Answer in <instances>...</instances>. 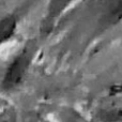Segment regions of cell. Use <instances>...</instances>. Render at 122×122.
I'll return each instance as SVG.
<instances>
[{"mask_svg":"<svg viewBox=\"0 0 122 122\" xmlns=\"http://www.w3.org/2000/svg\"><path fill=\"white\" fill-rule=\"evenodd\" d=\"M36 51V44L34 42H29L16 56H14L12 61L6 66L1 79V87L3 90L10 91L19 87L27 76Z\"/></svg>","mask_w":122,"mask_h":122,"instance_id":"obj_1","label":"cell"},{"mask_svg":"<svg viewBox=\"0 0 122 122\" xmlns=\"http://www.w3.org/2000/svg\"><path fill=\"white\" fill-rule=\"evenodd\" d=\"M17 28V20L13 15L0 19V45L14 36Z\"/></svg>","mask_w":122,"mask_h":122,"instance_id":"obj_2","label":"cell"}]
</instances>
